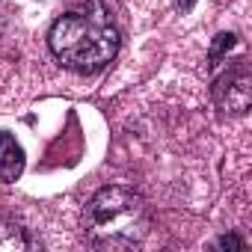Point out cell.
<instances>
[{
    "instance_id": "obj_1",
    "label": "cell",
    "mask_w": 252,
    "mask_h": 252,
    "mask_svg": "<svg viewBox=\"0 0 252 252\" xmlns=\"http://www.w3.org/2000/svg\"><path fill=\"white\" fill-rule=\"evenodd\" d=\"M51 54L77 74H95L107 68L119 54V30L104 3H89L65 12L54 21L48 36Z\"/></svg>"
},
{
    "instance_id": "obj_2",
    "label": "cell",
    "mask_w": 252,
    "mask_h": 252,
    "mask_svg": "<svg viewBox=\"0 0 252 252\" xmlns=\"http://www.w3.org/2000/svg\"><path fill=\"white\" fill-rule=\"evenodd\" d=\"M83 231L89 246L95 249H134L149 234V208L143 196L128 187H101L86 205Z\"/></svg>"
},
{
    "instance_id": "obj_3",
    "label": "cell",
    "mask_w": 252,
    "mask_h": 252,
    "mask_svg": "<svg viewBox=\"0 0 252 252\" xmlns=\"http://www.w3.org/2000/svg\"><path fill=\"white\" fill-rule=\"evenodd\" d=\"M211 95H214V104H217L222 113L243 116V113L249 110V101H252L249 63H246V60H234L222 74H217V77H214V86H211Z\"/></svg>"
},
{
    "instance_id": "obj_4",
    "label": "cell",
    "mask_w": 252,
    "mask_h": 252,
    "mask_svg": "<svg viewBox=\"0 0 252 252\" xmlns=\"http://www.w3.org/2000/svg\"><path fill=\"white\" fill-rule=\"evenodd\" d=\"M21 172H24V149L12 137H6V143L0 146V181L12 184L18 181Z\"/></svg>"
},
{
    "instance_id": "obj_5",
    "label": "cell",
    "mask_w": 252,
    "mask_h": 252,
    "mask_svg": "<svg viewBox=\"0 0 252 252\" xmlns=\"http://www.w3.org/2000/svg\"><path fill=\"white\" fill-rule=\"evenodd\" d=\"M33 246H36V240L30 237V228H24L15 220L0 222V252H24Z\"/></svg>"
},
{
    "instance_id": "obj_6",
    "label": "cell",
    "mask_w": 252,
    "mask_h": 252,
    "mask_svg": "<svg viewBox=\"0 0 252 252\" xmlns=\"http://www.w3.org/2000/svg\"><path fill=\"white\" fill-rule=\"evenodd\" d=\"M234 42H237V36H234V33H220V36L214 39L211 54H208V68H211V71H214V68H220V65L228 60V51L234 48Z\"/></svg>"
},
{
    "instance_id": "obj_7",
    "label": "cell",
    "mask_w": 252,
    "mask_h": 252,
    "mask_svg": "<svg viewBox=\"0 0 252 252\" xmlns=\"http://www.w3.org/2000/svg\"><path fill=\"white\" fill-rule=\"evenodd\" d=\"M217 246H220V249H243V240L234 237V234H222V237L217 240Z\"/></svg>"
},
{
    "instance_id": "obj_8",
    "label": "cell",
    "mask_w": 252,
    "mask_h": 252,
    "mask_svg": "<svg viewBox=\"0 0 252 252\" xmlns=\"http://www.w3.org/2000/svg\"><path fill=\"white\" fill-rule=\"evenodd\" d=\"M175 3H178V9H181V12H190V9L196 6V0H175Z\"/></svg>"
},
{
    "instance_id": "obj_9",
    "label": "cell",
    "mask_w": 252,
    "mask_h": 252,
    "mask_svg": "<svg viewBox=\"0 0 252 252\" xmlns=\"http://www.w3.org/2000/svg\"><path fill=\"white\" fill-rule=\"evenodd\" d=\"M6 137H9L6 131H0V146H3V143H6Z\"/></svg>"
}]
</instances>
